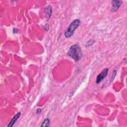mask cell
Instances as JSON below:
<instances>
[{
  "label": "cell",
  "mask_w": 127,
  "mask_h": 127,
  "mask_svg": "<svg viewBox=\"0 0 127 127\" xmlns=\"http://www.w3.org/2000/svg\"><path fill=\"white\" fill-rule=\"evenodd\" d=\"M122 4V1L121 0H112V7L110 10L113 12H115L118 11Z\"/></svg>",
  "instance_id": "cell-4"
},
{
  "label": "cell",
  "mask_w": 127,
  "mask_h": 127,
  "mask_svg": "<svg viewBox=\"0 0 127 127\" xmlns=\"http://www.w3.org/2000/svg\"><path fill=\"white\" fill-rule=\"evenodd\" d=\"M21 115V113L20 112H18L13 117V118L11 120V121H10L9 124L7 125V127H12L14 125V124L15 123V122L18 120V118L20 117Z\"/></svg>",
  "instance_id": "cell-5"
},
{
  "label": "cell",
  "mask_w": 127,
  "mask_h": 127,
  "mask_svg": "<svg viewBox=\"0 0 127 127\" xmlns=\"http://www.w3.org/2000/svg\"><path fill=\"white\" fill-rule=\"evenodd\" d=\"M81 24V21L79 19H75L73 20L68 26L67 28L64 32V35L65 38H69L71 37L74 34V31L77 29Z\"/></svg>",
  "instance_id": "cell-2"
},
{
  "label": "cell",
  "mask_w": 127,
  "mask_h": 127,
  "mask_svg": "<svg viewBox=\"0 0 127 127\" xmlns=\"http://www.w3.org/2000/svg\"><path fill=\"white\" fill-rule=\"evenodd\" d=\"M45 12L46 17L47 19H49L52 13V7L50 5H48L47 7H45Z\"/></svg>",
  "instance_id": "cell-6"
},
{
  "label": "cell",
  "mask_w": 127,
  "mask_h": 127,
  "mask_svg": "<svg viewBox=\"0 0 127 127\" xmlns=\"http://www.w3.org/2000/svg\"><path fill=\"white\" fill-rule=\"evenodd\" d=\"M41 112H42V110H41V109L39 108V109H37V110H36V114H37V115H39Z\"/></svg>",
  "instance_id": "cell-8"
},
{
  "label": "cell",
  "mask_w": 127,
  "mask_h": 127,
  "mask_svg": "<svg viewBox=\"0 0 127 127\" xmlns=\"http://www.w3.org/2000/svg\"><path fill=\"white\" fill-rule=\"evenodd\" d=\"M108 71H109V69L108 68H105L101 71V72L97 75L96 77V84L100 83L103 79H104L106 77L108 73Z\"/></svg>",
  "instance_id": "cell-3"
},
{
  "label": "cell",
  "mask_w": 127,
  "mask_h": 127,
  "mask_svg": "<svg viewBox=\"0 0 127 127\" xmlns=\"http://www.w3.org/2000/svg\"><path fill=\"white\" fill-rule=\"evenodd\" d=\"M67 55L72 58L75 62H78L82 57V53L80 47L78 44L72 45L69 48Z\"/></svg>",
  "instance_id": "cell-1"
},
{
  "label": "cell",
  "mask_w": 127,
  "mask_h": 127,
  "mask_svg": "<svg viewBox=\"0 0 127 127\" xmlns=\"http://www.w3.org/2000/svg\"><path fill=\"white\" fill-rule=\"evenodd\" d=\"M116 72H116V70H114V72H113V75H112L113 76H112V80H113L114 79V78H115V76H116L115 75H116Z\"/></svg>",
  "instance_id": "cell-9"
},
{
  "label": "cell",
  "mask_w": 127,
  "mask_h": 127,
  "mask_svg": "<svg viewBox=\"0 0 127 127\" xmlns=\"http://www.w3.org/2000/svg\"><path fill=\"white\" fill-rule=\"evenodd\" d=\"M18 30L17 28H13V33H17L18 32Z\"/></svg>",
  "instance_id": "cell-10"
},
{
  "label": "cell",
  "mask_w": 127,
  "mask_h": 127,
  "mask_svg": "<svg viewBox=\"0 0 127 127\" xmlns=\"http://www.w3.org/2000/svg\"><path fill=\"white\" fill-rule=\"evenodd\" d=\"M50 125V120L49 118H46L42 122L41 127H49Z\"/></svg>",
  "instance_id": "cell-7"
}]
</instances>
